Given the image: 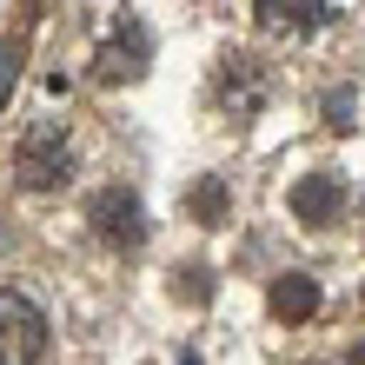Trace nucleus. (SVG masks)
Returning <instances> with one entry per match:
<instances>
[{
    "label": "nucleus",
    "instance_id": "f257e3e1",
    "mask_svg": "<svg viewBox=\"0 0 365 365\" xmlns=\"http://www.w3.org/2000/svg\"><path fill=\"white\" fill-rule=\"evenodd\" d=\"M73 166H80V140H73V126L53 120V113L47 120H27L14 133V146H7V173H14V186H27V192L67 186Z\"/></svg>",
    "mask_w": 365,
    "mask_h": 365
},
{
    "label": "nucleus",
    "instance_id": "f03ea898",
    "mask_svg": "<svg viewBox=\"0 0 365 365\" xmlns=\"http://www.w3.org/2000/svg\"><path fill=\"white\" fill-rule=\"evenodd\" d=\"M47 352V319L20 286H0V365H34Z\"/></svg>",
    "mask_w": 365,
    "mask_h": 365
},
{
    "label": "nucleus",
    "instance_id": "7ed1b4c3",
    "mask_svg": "<svg viewBox=\"0 0 365 365\" xmlns=\"http://www.w3.org/2000/svg\"><path fill=\"white\" fill-rule=\"evenodd\" d=\"M87 226L100 232L106 246H140V240H146V212H140V200H133L126 186L93 192V200H87Z\"/></svg>",
    "mask_w": 365,
    "mask_h": 365
},
{
    "label": "nucleus",
    "instance_id": "20e7f679",
    "mask_svg": "<svg viewBox=\"0 0 365 365\" xmlns=\"http://www.w3.org/2000/svg\"><path fill=\"white\" fill-rule=\"evenodd\" d=\"M146 53H153L146 27L120 14V20H113V34L93 47V73H100V80H140V73H146Z\"/></svg>",
    "mask_w": 365,
    "mask_h": 365
},
{
    "label": "nucleus",
    "instance_id": "39448f33",
    "mask_svg": "<svg viewBox=\"0 0 365 365\" xmlns=\"http://www.w3.org/2000/svg\"><path fill=\"white\" fill-rule=\"evenodd\" d=\"M212 93H220V106H226L232 120H252V113L266 106V73H259V60L226 53L220 73H212Z\"/></svg>",
    "mask_w": 365,
    "mask_h": 365
},
{
    "label": "nucleus",
    "instance_id": "423d86ee",
    "mask_svg": "<svg viewBox=\"0 0 365 365\" xmlns=\"http://www.w3.org/2000/svg\"><path fill=\"white\" fill-rule=\"evenodd\" d=\"M252 20L272 40H306V34H319L332 20V7L326 0H252Z\"/></svg>",
    "mask_w": 365,
    "mask_h": 365
},
{
    "label": "nucleus",
    "instance_id": "0eeeda50",
    "mask_svg": "<svg viewBox=\"0 0 365 365\" xmlns=\"http://www.w3.org/2000/svg\"><path fill=\"white\" fill-rule=\"evenodd\" d=\"M339 212H346V186H339V173H306L292 186V220L299 226H332Z\"/></svg>",
    "mask_w": 365,
    "mask_h": 365
},
{
    "label": "nucleus",
    "instance_id": "6e6552de",
    "mask_svg": "<svg viewBox=\"0 0 365 365\" xmlns=\"http://www.w3.org/2000/svg\"><path fill=\"white\" fill-rule=\"evenodd\" d=\"M266 306H272V319H286V326H306V319L319 312V286L306 272H279L272 292H266Z\"/></svg>",
    "mask_w": 365,
    "mask_h": 365
},
{
    "label": "nucleus",
    "instance_id": "1a4fd4ad",
    "mask_svg": "<svg viewBox=\"0 0 365 365\" xmlns=\"http://www.w3.org/2000/svg\"><path fill=\"white\" fill-rule=\"evenodd\" d=\"M192 212H200V220H220V212H226V186L200 180V186H192Z\"/></svg>",
    "mask_w": 365,
    "mask_h": 365
},
{
    "label": "nucleus",
    "instance_id": "9d476101",
    "mask_svg": "<svg viewBox=\"0 0 365 365\" xmlns=\"http://www.w3.org/2000/svg\"><path fill=\"white\" fill-rule=\"evenodd\" d=\"M173 292H180V299H192V306H200V299H206L212 286H206V272L192 266V272H180V279H173Z\"/></svg>",
    "mask_w": 365,
    "mask_h": 365
},
{
    "label": "nucleus",
    "instance_id": "9b49d317",
    "mask_svg": "<svg viewBox=\"0 0 365 365\" xmlns=\"http://www.w3.org/2000/svg\"><path fill=\"white\" fill-rule=\"evenodd\" d=\"M14 60H20V53H14V40H0V106H7V93H14V73H20Z\"/></svg>",
    "mask_w": 365,
    "mask_h": 365
},
{
    "label": "nucleus",
    "instance_id": "f8f14e48",
    "mask_svg": "<svg viewBox=\"0 0 365 365\" xmlns=\"http://www.w3.org/2000/svg\"><path fill=\"white\" fill-rule=\"evenodd\" d=\"M346 365H365V346H352V359H346Z\"/></svg>",
    "mask_w": 365,
    "mask_h": 365
},
{
    "label": "nucleus",
    "instance_id": "ddd939ff",
    "mask_svg": "<svg viewBox=\"0 0 365 365\" xmlns=\"http://www.w3.org/2000/svg\"><path fill=\"white\" fill-rule=\"evenodd\" d=\"M0 246H7V232H0Z\"/></svg>",
    "mask_w": 365,
    "mask_h": 365
}]
</instances>
